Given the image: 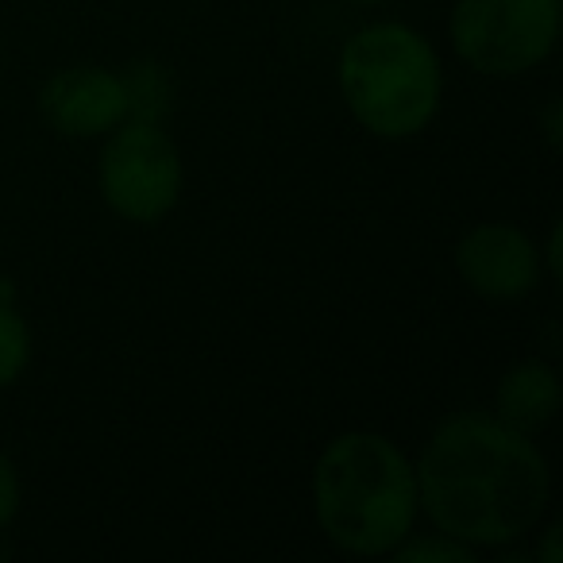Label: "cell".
Segmentation results:
<instances>
[{"mask_svg": "<svg viewBox=\"0 0 563 563\" xmlns=\"http://www.w3.org/2000/svg\"><path fill=\"white\" fill-rule=\"evenodd\" d=\"M413 471L429 529L475 552L525 544L552 501V467L537 437L509 429L490 409L440 417Z\"/></svg>", "mask_w": 563, "mask_h": 563, "instance_id": "6da1fadb", "label": "cell"}, {"mask_svg": "<svg viewBox=\"0 0 563 563\" xmlns=\"http://www.w3.org/2000/svg\"><path fill=\"white\" fill-rule=\"evenodd\" d=\"M309 498L321 537L355 560H390L421 521L413 455L375 429H347L321 448Z\"/></svg>", "mask_w": 563, "mask_h": 563, "instance_id": "7a4b0ae2", "label": "cell"}, {"mask_svg": "<svg viewBox=\"0 0 563 563\" xmlns=\"http://www.w3.org/2000/svg\"><path fill=\"white\" fill-rule=\"evenodd\" d=\"M444 86L437 43L401 20L355 27L336 55V89L347 117L383 143L429 132L444 104Z\"/></svg>", "mask_w": 563, "mask_h": 563, "instance_id": "3957f363", "label": "cell"}, {"mask_svg": "<svg viewBox=\"0 0 563 563\" xmlns=\"http://www.w3.org/2000/svg\"><path fill=\"white\" fill-rule=\"evenodd\" d=\"M563 0H455L448 12L452 55L478 78H525L560 47Z\"/></svg>", "mask_w": 563, "mask_h": 563, "instance_id": "277c9868", "label": "cell"}, {"mask_svg": "<svg viewBox=\"0 0 563 563\" xmlns=\"http://www.w3.org/2000/svg\"><path fill=\"white\" fill-rule=\"evenodd\" d=\"M181 186L186 163L166 124L128 117L101 140L97 189L112 217L140 228L163 224L178 209Z\"/></svg>", "mask_w": 563, "mask_h": 563, "instance_id": "5b68a950", "label": "cell"}, {"mask_svg": "<svg viewBox=\"0 0 563 563\" xmlns=\"http://www.w3.org/2000/svg\"><path fill=\"white\" fill-rule=\"evenodd\" d=\"M452 263L475 298L509 306L540 290L548 278L540 263V240L509 220H483L455 240Z\"/></svg>", "mask_w": 563, "mask_h": 563, "instance_id": "8992f818", "label": "cell"}, {"mask_svg": "<svg viewBox=\"0 0 563 563\" xmlns=\"http://www.w3.org/2000/svg\"><path fill=\"white\" fill-rule=\"evenodd\" d=\"M40 117L63 140H104L132 117L124 74L97 63L55 70L40 89Z\"/></svg>", "mask_w": 563, "mask_h": 563, "instance_id": "52a82bcc", "label": "cell"}, {"mask_svg": "<svg viewBox=\"0 0 563 563\" xmlns=\"http://www.w3.org/2000/svg\"><path fill=\"white\" fill-rule=\"evenodd\" d=\"M563 406V383H560V371L552 367L548 360H529L514 363L509 371H501L498 386H494V406L490 413L498 421H506L509 429L517 432H544L548 424L555 421Z\"/></svg>", "mask_w": 563, "mask_h": 563, "instance_id": "ba28073f", "label": "cell"}, {"mask_svg": "<svg viewBox=\"0 0 563 563\" xmlns=\"http://www.w3.org/2000/svg\"><path fill=\"white\" fill-rule=\"evenodd\" d=\"M32 324L16 298V282L0 278V390H9L32 367Z\"/></svg>", "mask_w": 563, "mask_h": 563, "instance_id": "9c48e42d", "label": "cell"}, {"mask_svg": "<svg viewBox=\"0 0 563 563\" xmlns=\"http://www.w3.org/2000/svg\"><path fill=\"white\" fill-rule=\"evenodd\" d=\"M124 74V89H128V112L132 120H155L166 124V117L174 112V78L158 58H140L132 63Z\"/></svg>", "mask_w": 563, "mask_h": 563, "instance_id": "30bf717a", "label": "cell"}, {"mask_svg": "<svg viewBox=\"0 0 563 563\" xmlns=\"http://www.w3.org/2000/svg\"><path fill=\"white\" fill-rule=\"evenodd\" d=\"M394 563H475L478 552L460 540L444 537V532L429 529V532H409L390 555Z\"/></svg>", "mask_w": 563, "mask_h": 563, "instance_id": "8fae6325", "label": "cell"}, {"mask_svg": "<svg viewBox=\"0 0 563 563\" xmlns=\"http://www.w3.org/2000/svg\"><path fill=\"white\" fill-rule=\"evenodd\" d=\"M24 509V478H20V467L4 448H0V532L12 529Z\"/></svg>", "mask_w": 563, "mask_h": 563, "instance_id": "7c38bea8", "label": "cell"}, {"mask_svg": "<svg viewBox=\"0 0 563 563\" xmlns=\"http://www.w3.org/2000/svg\"><path fill=\"white\" fill-rule=\"evenodd\" d=\"M540 532V544H532V560L537 563H563V548H560V537H563V525L560 521H540L537 525Z\"/></svg>", "mask_w": 563, "mask_h": 563, "instance_id": "4fadbf2b", "label": "cell"}, {"mask_svg": "<svg viewBox=\"0 0 563 563\" xmlns=\"http://www.w3.org/2000/svg\"><path fill=\"white\" fill-rule=\"evenodd\" d=\"M540 124H544V140H548V147L560 151V140H563V135H560V132H563V104L555 101V97L544 104V117H540Z\"/></svg>", "mask_w": 563, "mask_h": 563, "instance_id": "5bb4252c", "label": "cell"}, {"mask_svg": "<svg viewBox=\"0 0 563 563\" xmlns=\"http://www.w3.org/2000/svg\"><path fill=\"white\" fill-rule=\"evenodd\" d=\"M540 263H544V274H548V278H560V274H563V258H560V224H552V232H548L544 247H540Z\"/></svg>", "mask_w": 563, "mask_h": 563, "instance_id": "9a60e30c", "label": "cell"}, {"mask_svg": "<svg viewBox=\"0 0 563 563\" xmlns=\"http://www.w3.org/2000/svg\"><path fill=\"white\" fill-rule=\"evenodd\" d=\"M352 9H375V4H386V0H344Z\"/></svg>", "mask_w": 563, "mask_h": 563, "instance_id": "2e32d148", "label": "cell"}]
</instances>
